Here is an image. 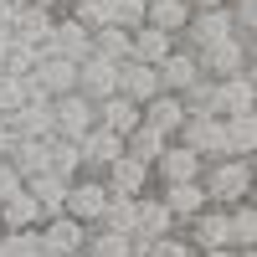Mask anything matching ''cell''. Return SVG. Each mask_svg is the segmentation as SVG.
Masks as SVG:
<instances>
[{"label": "cell", "mask_w": 257, "mask_h": 257, "mask_svg": "<svg viewBox=\"0 0 257 257\" xmlns=\"http://www.w3.org/2000/svg\"><path fill=\"white\" fill-rule=\"evenodd\" d=\"M201 190L206 206H237L252 196V155H221L201 165Z\"/></svg>", "instance_id": "cell-1"}, {"label": "cell", "mask_w": 257, "mask_h": 257, "mask_svg": "<svg viewBox=\"0 0 257 257\" xmlns=\"http://www.w3.org/2000/svg\"><path fill=\"white\" fill-rule=\"evenodd\" d=\"M252 47L257 41H242V36H216V41H206V47H196V67L201 77H231V72H242L252 67Z\"/></svg>", "instance_id": "cell-2"}, {"label": "cell", "mask_w": 257, "mask_h": 257, "mask_svg": "<svg viewBox=\"0 0 257 257\" xmlns=\"http://www.w3.org/2000/svg\"><path fill=\"white\" fill-rule=\"evenodd\" d=\"M36 242H41V257H72L88 242V221L67 216V211H52V216L36 221Z\"/></svg>", "instance_id": "cell-3"}, {"label": "cell", "mask_w": 257, "mask_h": 257, "mask_svg": "<svg viewBox=\"0 0 257 257\" xmlns=\"http://www.w3.org/2000/svg\"><path fill=\"white\" fill-rule=\"evenodd\" d=\"M103 206H108V185H103V175H88V170H77V175L67 180V201H62V211L77 221H98Z\"/></svg>", "instance_id": "cell-4"}, {"label": "cell", "mask_w": 257, "mask_h": 257, "mask_svg": "<svg viewBox=\"0 0 257 257\" xmlns=\"http://www.w3.org/2000/svg\"><path fill=\"white\" fill-rule=\"evenodd\" d=\"M175 139H180L185 149H196L201 160H221V155H226L221 113H185V123L175 128Z\"/></svg>", "instance_id": "cell-5"}, {"label": "cell", "mask_w": 257, "mask_h": 257, "mask_svg": "<svg viewBox=\"0 0 257 257\" xmlns=\"http://www.w3.org/2000/svg\"><path fill=\"white\" fill-rule=\"evenodd\" d=\"M185 231V242L206 252V247H231V216H226V206H201L190 221H180Z\"/></svg>", "instance_id": "cell-6"}, {"label": "cell", "mask_w": 257, "mask_h": 257, "mask_svg": "<svg viewBox=\"0 0 257 257\" xmlns=\"http://www.w3.org/2000/svg\"><path fill=\"white\" fill-rule=\"evenodd\" d=\"M118 155H123V134H113V128L93 123V128H82V134H77V160H82L88 175H103Z\"/></svg>", "instance_id": "cell-7"}, {"label": "cell", "mask_w": 257, "mask_h": 257, "mask_svg": "<svg viewBox=\"0 0 257 257\" xmlns=\"http://www.w3.org/2000/svg\"><path fill=\"white\" fill-rule=\"evenodd\" d=\"M26 77H31V88L41 98H57V93H72L77 88V62L72 57H57V52H41V62Z\"/></svg>", "instance_id": "cell-8"}, {"label": "cell", "mask_w": 257, "mask_h": 257, "mask_svg": "<svg viewBox=\"0 0 257 257\" xmlns=\"http://www.w3.org/2000/svg\"><path fill=\"white\" fill-rule=\"evenodd\" d=\"M82 128H93V98L88 93H57L52 98V134H62V139H77Z\"/></svg>", "instance_id": "cell-9"}, {"label": "cell", "mask_w": 257, "mask_h": 257, "mask_svg": "<svg viewBox=\"0 0 257 257\" xmlns=\"http://www.w3.org/2000/svg\"><path fill=\"white\" fill-rule=\"evenodd\" d=\"M103 185H108V196H144V190H155V170L134 155H118L103 170Z\"/></svg>", "instance_id": "cell-10"}, {"label": "cell", "mask_w": 257, "mask_h": 257, "mask_svg": "<svg viewBox=\"0 0 257 257\" xmlns=\"http://www.w3.org/2000/svg\"><path fill=\"white\" fill-rule=\"evenodd\" d=\"M6 128H11V139H47L52 134V98L31 93L16 113H6Z\"/></svg>", "instance_id": "cell-11"}, {"label": "cell", "mask_w": 257, "mask_h": 257, "mask_svg": "<svg viewBox=\"0 0 257 257\" xmlns=\"http://www.w3.org/2000/svg\"><path fill=\"white\" fill-rule=\"evenodd\" d=\"M52 26H57V6H47V0H16V21H11V31H16L21 41L47 47Z\"/></svg>", "instance_id": "cell-12"}, {"label": "cell", "mask_w": 257, "mask_h": 257, "mask_svg": "<svg viewBox=\"0 0 257 257\" xmlns=\"http://www.w3.org/2000/svg\"><path fill=\"white\" fill-rule=\"evenodd\" d=\"M257 108V82H252V67L231 72V77H216V113H252Z\"/></svg>", "instance_id": "cell-13"}, {"label": "cell", "mask_w": 257, "mask_h": 257, "mask_svg": "<svg viewBox=\"0 0 257 257\" xmlns=\"http://www.w3.org/2000/svg\"><path fill=\"white\" fill-rule=\"evenodd\" d=\"M77 93H88L93 103H98V98H108V93H118V62L88 52V57L77 62Z\"/></svg>", "instance_id": "cell-14"}, {"label": "cell", "mask_w": 257, "mask_h": 257, "mask_svg": "<svg viewBox=\"0 0 257 257\" xmlns=\"http://www.w3.org/2000/svg\"><path fill=\"white\" fill-rule=\"evenodd\" d=\"M201 165H206V160L196 155V149H185L180 139H170L160 155H155L149 170H155V180H201Z\"/></svg>", "instance_id": "cell-15"}, {"label": "cell", "mask_w": 257, "mask_h": 257, "mask_svg": "<svg viewBox=\"0 0 257 257\" xmlns=\"http://www.w3.org/2000/svg\"><path fill=\"white\" fill-rule=\"evenodd\" d=\"M155 72H160V88H165V93H185L190 82L201 77L196 52H190V47H180V41H175V47H170L160 62H155Z\"/></svg>", "instance_id": "cell-16"}, {"label": "cell", "mask_w": 257, "mask_h": 257, "mask_svg": "<svg viewBox=\"0 0 257 257\" xmlns=\"http://www.w3.org/2000/svg\"><path fill=\"white\" fill-rule=\"evenodd\" d=\"M155 196L170 206V216H175V221H190V216L206 206L201 180H160V185H155Z\"/></svg>", "instance_id": "cell-17"}, {"label": "cell", "mask_w": 257, "mask_h": 257, "mask_svg": "<svg viewBox=\"0 0 257 257\" xmlns=\"http://www.w3.org/2000/svg\"><path fill=\"white\" fill-rule=\"evenodd\" d=\"M88 47H93V31L82 26V21H72V16H57V26H52V36H47V47H41V52H57V57L82 62Z\"/></svg>", "instance_id": "cell-18"}, {"label": "cell", "mask_w": 257, "mask_h": 257, "mask_svg": "<svg viewBox=\"0 0 257 257\" xmlns=\"http://www.w3.org/2000/svg\"><path fill=\"white\" fill-rule=\"evenodd\" d=\"M139 118L149 123V128H160V134H170V139H175V128L185 123V103H180V93H155V98H144L139 103Z\"/></svg>", "instance_id": "cell-19"}, {"label": "cell", "mask_w": 257, "mask_h": 257, "mask_svg": "<svg viewBox=\"0 0 257 257\" xmlns=\"http://www.w3.org/2000/svg\"><path fill=\"white\" fill-rule=\"evenodd\" d=\"M118 93L134 98V103L155 98V93H160V72L149 67V62H139V57H123V62H118Z\"/></svg>", "instance_id": "cell-20"}, {"label": "cell", "mask_w": 257, "mask_h": 257, "mask_svg": "<svg viewBox=\"0 0 257 257\" xmlns=\"http://www.w3.org/2000/svg\"><path fill=\"white\" fill-rule=\"evenodd\" d=\"M180 221L170 216V206L155 196V190H144L139 196V211H134V237H165V231H175Z\"/></svg>", "instance_id": "cell-21"}, {"label": "cell", "mask_w": 257, "mask_h": 257, "mask_svg": "<svg viewBox=\"0 0 257 257\" xmlns=\"http://www.w3.org/2000/svg\"><path fill=\"white\" fill-rule=\"evenodd\" d=\"M93 123L113 128V134H128V128L139 123V103H134V98H123V93H108V98H98V103H93Z\"/></svg>", "instance_id": "cell-22"}, {"label": "cell", "mask_w": 257, "mask_h": 257, "mask_svg": "<svg viewBox=\"0 0 257 257\" xmlns=\"http://www.w3.org/2000/svg\"><path fill=\"white\" fill-rule=\"evenodd\" d=\"M41 216H47V211L36 206V196H31L26 185H21L16 196H6V201H0V231H26V226H36Z\"/></svg>", "instance_id": "cell-23"}, {"label": "cell", "mask_w": 257, "mask_h": 257, "mask_svg": "<svg viewBox=\"0 0 257 257\" xmlns=\"http://www.w3.org/2000/svg\"><path fill=\"white\" fill-rule=\"evenodd\" d=\"M170 47H175V36H170V31H160V26H149V21L128 31V57L149 62V67H155V62H160V57H165Z\"/></svg>", "instance_id": "cell-24"}, {"label": "cell", "mask_w": 257, "mask_h": 257, "mask_svg": "<svg viewBox=\"0 0 257 257\" xmlns=\"http://www.w3.org/2000/svg\"><path fill=\"white\" fill-rule=\"evenodd\" d=\"M21 185L36 196V206L47 211V216H52V211H62V201H67V175H57V170H36V175H26Z\"/></svg>", "instance_id": "cell-25"}, {"label": "cell", "mask_w": 257, "mask_h": 257, "mask_svg": "<svg viewBox=\"0 0 257 257\" xmlns=\"http://www.w3.org/2000/svg\"><path fill=\"white\" fill-rule=\"evenodd\" d=\"M6 165L16 170L21 180H26V175H36V170H47V139H11Z\"/></svg>", "instance_id": "cell-26"}, {"label": "cell", "mask_w": 257, "mask_h": 257, "mask_svg": "<svg viewBox=\"0 0 257 257\" xmlns=\"http://www.w3.org/2000/svg\"><path fill=\"white\" fill-rule=\"evenodd\" d=\"M221 134H226V155H252L257 149V113H226Z\"/></svg>", "instance_id": "cell-27"}, {"label": "cell", "mask_w": 257, "mask_h": 257, "mask_svg": "<svg viewBox=\"0 0 257 257\" xmlns=\"http://www.w3.org/2000/svg\"><path fill=\"white\" fill-rule=\"evenodd\" d=\"M170 144V134H160V128H149L144 118L123 134V155H134V160H144V165H155V155Z\"/></svg>", "instance_id": "cell-28"}, {"label": "cell", "mask_w": 257, "mask_h": 257, "mask_svg": "<svg viewBox=\"0 0 257 257\" xmlns=\"http://www.w3.org/2000/svg\"><path fill=\"white\" fill-rule=\"evenodd\" d=\"M88 257H134V242L123 237V231H108V226H88V242H82Z\"/></svg>", "instance_id": "cell-29"}, {"label": "cell", "mask_w": 257, "mask_h": 257, "mask_svg": "<svg viewBox=\"0 0 257 257\" xmlns=\"http://www.w3.org/2000/svg\"><path fill=\"white\" fill-rule=\"evenodd\" d=\"M144 21H149V26H160V31H170V36H180V26L190 21V0H149V6H144Z\"/></svg>", "instance_id": "cell-30"}, {"label": "cell", "mask_w": 257, "mask_h": 257, "mask_svg": "<svg viewBox=\"0 0 257 257\" xmlns=\"http://www.w3.org/2000/svg\"><path fill=\"white\" fill-rule=\"evenodd\" d=\"M36 62H41V47H36V41H21V36L11 31V41L0 47V67H6V72H21V77H26V72L36 67Z\"/></svg>", "instance_id": "cell-31"}, {"label": "cell", "mask_w": 257, "mask_h": 257, "mask_svg": "<svg viewBox=\"0 0 257 257\" xmlns=\"http://www.w3.org/2000/svg\"><path fill=\"white\" fill-rule=\"evenodd\" d=\"M134 211H139V196H108V206H103L98 226H108V231H123V237H134Z\"/></svg>", "instance_id": "cell-32"}, {"label": "cell", "mask_w": 257, "mask_h": 257, "mask_svg": "<svg viewBox=\"0 0 257 257\" xmlns=\"http://www.w3.org/2000/svg\"><path fill=\"white\" fill-rule=\"evenodd\" d=\"M47 170H57V175H77L82 160H77V139H62V134H47Z\"/></svg>", "instance_id": "cell-33"}, {"label": "cell", "mask_w": 257, "mask_h": 257, "mask_svg": "<svg viewBox=\"0 0 257 257\" xmlns=\"http://www.w3.org/2000/svg\"><path fill=\"white\" fill-rule=\"evenodd\" d=\"M226 216H231V247H257V211H252V196L237 201V206H226Z\"/></svg>", "instance_id": "cell-34"}, {"label": "cell", "mask_w": 257, "mask_h": 257, "mask_svg": "<svg viewBox=\"0 0 257 257\" xmlns=\"http://www.w3.org/2000/svg\"><path fill=\"white\" fill-rule=\"evenodd\" d=\"M67 16H72V21H82L88 31L113 26V0H67Z\"/></svg>", "instance_id": "cell-35"}, {"label": "cell", "mask_w": 257, "mask_h": 257, "mask_svg": "<svg viewBox=\"0 0 257 257\" xmlns=\"http://www.w3.org/2000/svg\"><path fill=\"white\" fill-rule=\"evenodd\" d=\"M31 93H36V88H31V77H21V72H6V67H0V118L16 113Z\"/></svg>", "instance_id": "cell-36"}, {"label": "cell", "mask_w": 257, "mask_h": 257, "mask_svg": "<svg viewBox=\"0 0 257 257\" xmlns=\"http://www.w3.org/2000/svg\"><path fill=\"white\" fill-rule=\"evenodd\" d=\"M88 52L108 57V62H123V57H128V31H123V26H98V31H93V47H88Z\"/></svg>", "instance_id": "cell-37"}, {"label": "cell", "mask_w": 257, "mask_h": 257, "mask_svg": "<svg viewBox=\"0 0 257 257\" xmlns=\"http://www.w3.org/2000/svg\"><path fill=\"white\" fill-rule=\"evenodd\" d=\"M139 257H196V247H190V242H185V231L175 226V231H165V237H149Z\"/></svg>", "instance_id": "cell-38"}, {"label": "cell", "mask_w": 257, "mask_h": 257, "mask_svg": "<svg viewBox=\"0 0 257 257\" xmlns=\"http://www.w3.org/2000/svg\"><path fill=\"white\" fill-rule=\"evenodd\" d=\"M226 16H231V36L257 41V0H226Z\"/></svg>", "instance_id": "cell-39"}, {"label": "cell", "mask_w": 257, "mask_h": 257, "mask_svg": "<svg viewBox=\"0 0 257 257\" xmlns=\"http://www.w3.org/2000/svg\"><path fill=\"white\" fill-rule=\"evenodd\" d=\"M180 103H185V113H216V82H211V77H196V82L180 93Z\"/></svg>", "instance_id": "cell-40"}, {"label": "cell", "mask_w": 257, "mask_h": 257, "mask_svg": "<svg viewBox=\"0 0 257 257\" xmlns=\"http://www.w3.org/2000/svg\"><path fill=\"white\" fill-rule=\"evenodd\" d=\"M0 257H41L36 226H26V231H0Z\"/></svg>", "instance_id": "cell-41"}, {"label": "cell", "mask_w": 257, "mask_h": 257, "mask_svg": "<svg viewBox=\"0 0 257 257\" xmlns=\"http://www.w3.org/2000/svg\"><path fill=\"white\" fill-rule=\"evenodd\" d=\"M144 6L149 0H113V26H123V31L144 26Z\"/></svg>", "instance_id": "cell-42"}, {"label": "cell", "mask_w": 257, "mask_h": 257, "mask_svg": "<svg viewBox=\"0 0 257 257\" xmlns=\"http://www.w3.org/2000/svg\"><path fill=\"white\" fill-rule=\"evenodd\" d=\"M16 190H21V175H16L6 160H0V201H6V196H16Z\"/></svg>", "instance_id": "cell-43"}, {"label": "cell", "mask_w": 257, "mask_h": 257, "mask_svg": "<svg viewBox=\"0 0 257 257\" xmlns=\"http://www.w3.org/2000/svg\"><path fill=\"white\" fill-rule=\"evenodd\" d=\"M196 257H237V247H206V252H196Z\"/></svg>", "instance_id": "cell-44"}, {"label": "cell", "mask_w": 257, "mask_h": 257, "mask_svg": "<svg viewBox=\"0 0 257 257\" xmlns=\"http://www.w3.org/2000/svg\"><path fill=\"white\" fill-rule=\"evenodd\" d=\"M216 6H226V0H190V11H216Z\"/></svg>", "instance_id": "cell-45"}, {"label": "cell", "mask_w": 257, "mask_h": 257, "mask_svg": "<svg viewBox=\"0 0 257 257\" xmlns=\"http://www.w3.org/2000/svg\"><path fill=\"white\" fill-rule=\"evenodd\" d=\"M6 149H11V128H6V118H0V160H6Z\"/></svg>", "instance_id": "cell-46"}, {"label": "cell", "mask_w": 257, "mask_h": 257, "mask_svg": "<svg viewBox=\"0 0 257 257\" xmlns=\"http://www.w3.org/2000/svg\"><path fill=\"white\" fill-rule=\"evenodd\" d=\"M47 6H57V11H67V0H47Z\"/></svg>", "instance_id": "cell-47"}, {"label": "cell", "mask_w": 257, "mask_h": 257, "mask_svg": "<svg viewBox=\"0 0 257 257\" xmlns=\"http://www.w3.org/2000/svg\"><path fill=\"white\" fill-rule=\"evenodd\" d=\"M72 257H88V252H72Z\"/></svg>", "instance_id": "cell-48"}]
</instances>
